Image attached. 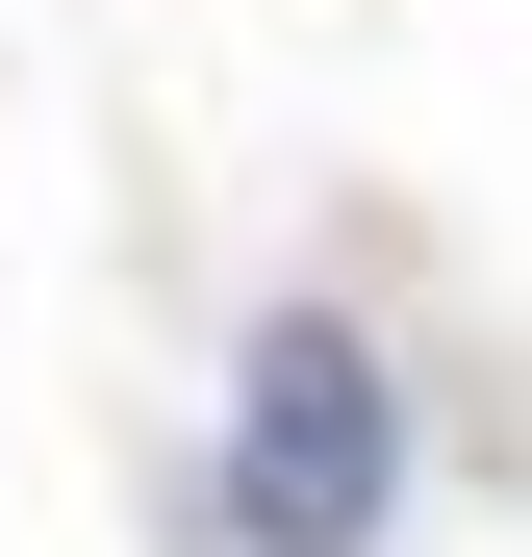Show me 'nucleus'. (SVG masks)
<instances>
[{
  "label": "nucleus",
  "mask_w": 532,
  "mask_h": 557,
  "mask_svg": "<svg viewBox=\"0 0 532 557\" xmlns=\"http://www.w3.org/2000/svg\"><path fill=\"white\" fill-rule=\"evenodd\" d=\"M406 507V381L355 305H253V381H228V532L253 557H381Z\"/></svg>",
  "instance_id": "f257e3e1"
}]
</instances>
